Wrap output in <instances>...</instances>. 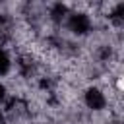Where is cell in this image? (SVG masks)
Masks as SVG:
<instances>
[{
	"mask_svg": "<svg viewBox=\"0 0 124 124\" xmlns=\"http://www.w3.org/2000/svg\"><path fill=\"white\" fill-rule=\"evenodd\" d=\"M66 27H68L70 33L83 37L91 29V17L85 12H70V16L66 17Z\"/></svg>",
	"mask_w": 124,
	"mask_h": 124,
	"instance_id": "1",
	"label": "cell"
},
{
	"mask_svg": "<svg viewBox=\"0 0 124 124\" xmlns=\"http://www.w3.org/2000/svg\"><path fill=\"white\" fill-rule=\"evenodd\" d=\"M83 103L91 110H103L107 107V97L99 87H87L83 93Z\"/></svg>",
	"mask_w": 124,
	"mask_h": 124,
	"instance_id": "2",
	"label": "cell"
},
{
	"mask_svg": "<svg viewBox=\"0 0 124 124\" xmlns=\"http://www.w3.org/2000/svg\"><path fill=\"white\" fill-rule=\"evenodd\" d=\"M48 16H50V19H52V21L60 23V21H64V19L70 16V10H68V6H66V4H62V2H56V4H52V6H50V10H48Z\"/></svg>",
	"mask_w": 124,
	"mask_h": 124,
	"instance_id": "3",
	"label": "cell"
},
{
	"mask_svg": "<svg viewBox=\"0 0 124 124\" xmlns=\"http://www.w3.org/2000/svg\"><path fill=\"white\" fill-rule=\"evenodd\" d=\"M12 56H10V52L6 50V48H0V78H4V76H8L10 72H12Z\"/></svg>",
	"mask_w": 124,
	"mask_h": 124,
	"instance_id": "4",
	"label": "cell"
},
{
	"mask_svg": "<svg viewBox=\"0 0 124 124\" xmlns=\"http://www.w3.org/2000/svg\"><path fill=\"white\" fill-rule=\"evenodd\" d=\"M110 21L114 25H124V4H116L112 10H110Z\"/></svg>",
	"mask_w": 124,
	"mask_h": 124,
	"instance_id": "5",
	"label": "cell"
},
{
	"mask_svg": "<svg viewBox=\"0 0 124 124\" xmlns=\"http://www.w3.org/2000/svg\"><path fill=\"white\" fill-rule=\"evenodd\" d=\"M6 93H8V89H6V85L0 81V103H4V99H6Z\"/></svg>",
	"mask_w": 124,
	"mask_h": 124,
	"instance_id": "6",
	"label": "cell"
},
{
	"mask_svg": "<svg viewBox=\"0 0 124 124\" xmlns=\"http://www.w3.org/2000/svg\"><path fill=\"white\" fill-rule=\"evenodd\" d=\"M0 124H6V116H4L2 110H0Z\"/></svg>",
	"mask_w": 124,
	"mask_h": 124,
	"instance_id": "7",
	"label": "cell"
}]
</instances>
